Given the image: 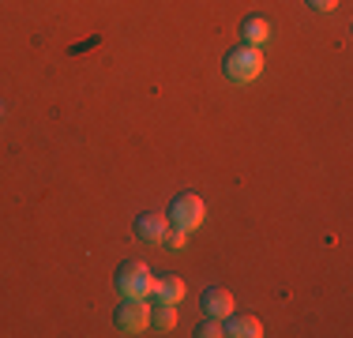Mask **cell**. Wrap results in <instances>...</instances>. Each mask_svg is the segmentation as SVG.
<instances>
[{
  "label": "cell",
  "mask_w": 353,
  "mask_h": 338,
  "mask_svg": "<svg viewBox=\"0 0 353 338\" xmlns=\"http://www.w3.org/2000/svg\"><path fill=\"white\" fill-rule=\"evenodd\" d=\"M263 75V53L252 46H237L230 57H225V79L245 87V83H256Z\"/></svg>",
  "instance_id": "1"
},
{
  "label": "cell",
  "mask_w": 353,
  "mask_h": 338,
  "mask_svg": "<svg viewBox=\"0 0 353 338\" xmlns=\"http://www.w3.org/2000/svg\"><path fill=\"white\" fill-rule=\"evenodd\" d=\"M117 290H121L124 301H147L150 290H154V278L143 264H124L117 270Z\"/></svg>",
  "instance_id": "2"
},
{
  "label": "cell",
  "mask_w": 353,
  "mask_h": 338,
  "mask_svg": "<svg viewBox=\"0 0 353 338\" xmlns=\"http://www.w3.org/2000/svg\"><path fill=\"white\" fill-rule=\"evenodd\" d=\"M170 222L176 226V230H184V233L199 230V226L207 222V207H203V199H199V196H176V199H173V207H170Z\"/></svg>",
  "instance_id": "3"
},
{
  "label": "cell",
  "mask_w": 353,
  "mask_h": 338,
  "mask_svg": "<svg viewBox=\"0 0 353 338\" xmlns=\"http://www.w3.org/2000/svg\"><path fill=\"white\" fill-rule=\"evenodd\" d=\"M117 327H121V335L150 331V304L147 301H124L121 308H117Z\"/></svg>",
  "instance_id": "4"
},
{
  "label": "cell",
  "mask_w": 353,
  "mask_h": 338,
  "mask_svg": "<svg viewBox=\"0 0 353 338\" xmlns=\"http://www.w3.org/2000/svg\"><path fill=\"white\" fill-rule=\"evenodd\" d=\"M165 230H170V218L165 215H139L136 218V233H139V241H147V244H162L165 241Z\"/></svg>",
  "instance_id": "5"
},
{
  "label": "cell",
  "mask_w": 353,
  "mask_h": 338,
  "mask_svg": "<svg viewBox=\"0 0 353 338\" xmlns=\"http://www.w3.org/2000/svg\"><path fill=\"white\" fill-rule=\"evenodd\" d=\"M267 41H271V23H267V19H259V15H252V19H245V27H241V46L263 49Z\"/></svg>",
  "instance_id": "6"
},
{
  "label": "cell",
  "mask_w": 353,
  "mask_h": 338,
  "mask_svg": "<svg viewBox=\"0 0 353 338\" xmlns=\"http://www.w3.org/2000/svg\"><path fill=\"white\" fill-rule=\"evenodd\" d=\"M203 308H207V316H214V319H230L233 316V293L230 290H207Z\"/></svg>",
  "instance_id": "7"
},
{
  "label": "cell",
  "mask_w": 353,
  "mask_h": 338,
  "mask_svg": "<svg viewBox=\"0 0 353 338\" xmlns=\"http://www.w3.org/2000/svg\"><path fill=\"white\" fill-rule=\"evenodd\" d=\"M173 327H176V304H162V301L150 304V331L170 335Z\"/></svg>",
  "instance_id": "8"
},
{
  "label": "cell",
  "mask_w": 353,
  "mask_h": 338,
  "mask_svg": "<svg viewBox=\"0 0 353 338\" xmlns=\"http://www.w3.org/2000/svg\"><path fill=\"white\" fill-rule=\"evenodd\" d=\"M150 297L162 301V304H176V301H184V282H181V278H154Z\"/></svg>",
  "instance_id": "9"
},
{
  "label": "cell",
  "mask_w": 353,
  "mask_h": 338,
  "mask_svg": "<svg viewBox=\"0 0 353 338\" xmlns=\"http://www.w3.org/2000/svg\"><path fill=\"white\" fill-rule=\"evenodd\" d=\"M222 331L233 338H259L263 335V324L256 316H230V327H222Z\"/></svg>",
  "instance_id": "10"
},
{
  "label": "cell",
  "mask_w": 353,
  "mask_h": 338,
  "mask_svg": "<svg viewBox=\"0 0 353 338\" xmlns=\"http://www.w3.org/2000/svg\"><path fill=\"white\" fill-rule=\"evenodd\" d=\"M162 244H165V248H173V252H184V248H188V233L173 226V230H165V241Z\"/></svg>",
  "instance_id": "11"
},
{
  "label": "cell",
  "mask_w": 353,
  "mask_h": 338,
  "mask_svg": "<svg viewBox=\"0 0 353 338\" xmlns=\"http://www.w3.org/2000/svg\"><path fill=\"white\" fill-rule=\"evenodd\" d=\"M196 335H199V338H218V335H225V331H222V319H214V316H211V319H207V324L199 327Z\"/></svg>",
  "instance_id": "12"
},
{
  "label": "cell",
  "mask_w": 353,
  "mask_h": 338,
  "mask_svg": "<svg viewBox=\"0 0 353 338\" xmlns=\"http://www.w3.org/2000/svg\"><path fill=\"white\" fill-rule=\"evenodd\" d=\"M308 4H312L316 12H334V8H339V0H308Z\"/></svg>",
  "instance_id": "13"
}]
</instances>
